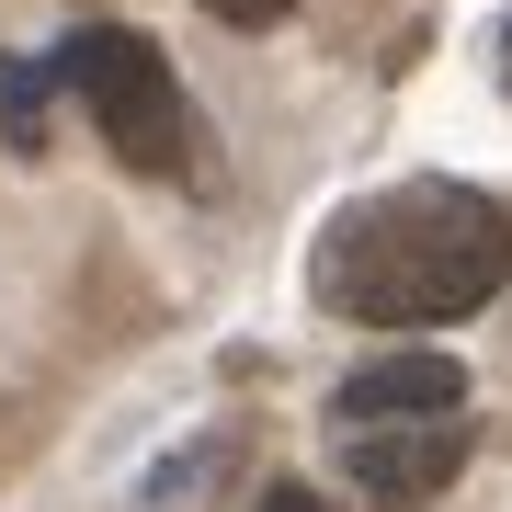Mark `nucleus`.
<instances>
[{
  "mask_svg": "<svg viewBox=\"0 0 512 512\" xmlns=\"http://www.w3.org/2000/svg\"><path fill=\"white\" fill-rule=\"evenodd\" d=\"M512 274V217L467 183H399V194H365L342 228L319 239V296L342 319H376V330H433V319H467L490 308Z\"/></svg>",
  "mask_w": 512,
  "mask_h": 512,
  "instance_id": "obj_1",
  "label": "nucleus"
},
{
  "mask_svg": "<svg viewBox=\"0 0 512 512\" xmlns=\"http://www.w3.org/2000/svg\"><path fill=\"white\" fill-rule=\"evenodd\" d=\"M57 80H69V92H92L114 160L183 171V80H171V57L148 46L137 23H80V35L57 46Z\"/></svg>",
  "mask_w": 512,
  "mask_h": 512,
  "instance_id": "obj_2",
  "label": "nucleus"
},
{
  "mask_svg": "<svg viewBox=\"0 0 512 512\" xmlns=\"http://www.w3.org/2000/svg\"><path fill=\"white\" fill-rule=\"evenodd\" d=\"M456 399H467V365H456V353H421V342L342 376V410L353 421H387V433H399V421H456Z\"/></svg>",
  "mask_w": 512,
  "mask_h": 512,
  "instance_id": "obj_3",
  "label": "nucleus"
},
{
  "mask_svg": "<svg viewBox=\"0 0 512 512\" xmlns=\"http://www.w3.org/2000/svg\"><path fill=\"white\" fill-rule=\"evenodd\" d=\"M456 467H467V433H456V421H399V433H365V444H353V478H365V501H387V512L433 501Z\"/></svg>",
  "mask_w": 512,
  "mask_h": 512,
  "instance_id": "obj_4",
  "label": "nucleus"
},
{
  "mask_svg": "<svg viewBox=\"0 0 512 512\" xmlns=\"http://www.w3.org/2000/svg\"><path fill=\"white\" fill-rule=\"evenodd\" d=\"M46 103H57V69H46V57H0V148L35 160V148H46Z\"/></svg>",
  "mask_w": 512,
  "mask_h": 512,
  "instance_id": "obj_5",
  "label": "nucleus"
},
{
  "mask_svg": "<svg viewBox=\"0 0 512 512\" xmlns=\"http://www.w3.org/2000/svg\"><path fill=\"white\" fill-rule=\"evenodd\" d=\"M217 456H228V444H194V456H171V467L137 490V512H194V490L217 478Z\"/></svg>",
  "mask_w": 512,
  "mask_h": 512,
  "instance_id": "obj_6",
  "label": "nucleus"
},
{
  "mask_svg": "<svg viewBox=\"0 0 512 512\" xmlns=\"http://www.w3.org/2000/svg\"><path fill=\"white\" fill-rule=\"evenodd\" d=\"M205 12H217V23H228V35H274V23L296 12V0H205Z\"/></svg>",
  "mask_w": 512,
  "mask_h": 512,
  "instance_id": "obj_7",
  "label": "nucleus"
},
{
  "mask_svg": "<svg viewBox=\"0 0 512 512\" xmlns=\"http://www.w3.org/2000/svg\"><path fill=\"white\" fill-rule=\"evenodd\" d=\"M262 512H330V501L308 490V478H285V490H262Z\"/></svg>",
  "mask_w": 512,
  "mask_h": 512,
  "instance_id": "obj_8",
  "label": "nucleus"
},
{
  "mask_svg": "<svg viewBox=\"0 0 512 512\" xmlns=\"http://www.w3.org/2000/svg\"><path fill=\"white\" fill-rule=\"evenodd\" d=\"M501 80H512V12H501Z\"/></svg>",
  "mask_w": 512,
  "mask_h": 512,
  "instance_id": "obj_9",
  "label": "nucleus"
}]
</instances>
